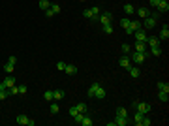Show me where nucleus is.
<instances>
[{
	"mask_svg": "<svg viewBox=\"0 0 169 126\" xmlns=\"http://www.w3.org/2000/svg\"><path fill=\"white\" fill-rule=\"evenodd\" d=\"M128 72H130V75H132V77H139V75H141V72H139V68H137V64H135V66H130V68H128Z\"/></svg>",
	"mask_w": 169,
	"mask_h": 126,
	"instance_id": "16",
	"label": "nucleus"
},
{
	"mask_svg": "<svg viewBox=\"0 0 169 126\" xmlns=\"http://www.w3.org/2000/svg\"><path fill=\"white\" fill-rule=\"evenodd\" d=\"M104 32L105 34H113V24L109 23V24H104Z\"/></svg>",
	"mask_w": 169,
	"mask_h": 126,
	"instance_id": "36",
	"label": "nucleus"
},
{
	"mask_svg": "<svg viewBox=\"0 0 169 126\" xmlns=\"http://www.w3.org/2000/svg\"><path fill=\"white\" fill-rule=\"evenodd\" d=\"M158 98H160L162 102H165V104H167V100H169V92H165V90H160V92H158Z\"/></svg>",
	"mask_w": 169,
	"mask_h": 126,
	"instance_id": "28",
	"label": "nucleus"
},
{
	"mask_svg": "<svg viewBox=\"0 0 169 126\" xmlns=\"http://www.w3.org/2000/svg\"><path fill=\"white\" fill-rule=\"evenodd\" d=\"M77 111L79 113H88V105L86 104H77Z\"/></svg>",
	"mask_w": 169,
	"mask_h": 126,
	"instance_id": "31",
	"label": "nucleus"
},
{
	"mask_svg": "<svg viewBox=\"0 0 169 126\" xmlns=\"http://www.w3.org/2000/svg\"><path fill=\"white\" fill-rule=\"evenodd\" d=\"M64 72L68 73V75H73V73H77V68L73 66V64H66V68H64Z\"/></svg>",
	"mask_w": 169,
	"mask_h": 126,
	"instance_id": "18",
	"label": "nucleus"
},
{
	"mask_svg": "<svg viewBox=\"0 0 169 126\" xmlns=\"http://www.w3.org/2000/svg\"><path fill=\"white\" fill-rule=\"evenodd\" d=\"M158 90H165V92H169V83H165V81H158Z\"/></svg>",
	"mask_w": 169,
	"mask_h": 126,
	"instance_id": "25",
	"label": "nucleus"
},
{
	"mask_svg": "<svg viewBox=\"0 0 169 126\" xmlns=\"http://www.w3.org/2000/svg\"><path fill=\"white\" fill-rule=\"evenodd\" d=\"M141 28H143V24H141L139 21H130V27H128L126 32H128V34H134L135 30H141Z\"/></svg>",
	"mask_w": 169,
	"mask_h": 126,
	"instance_id": "5",
	"label": "nucleus"
},
{
	"mask_svg": "<svg viewBox=\"0 0 169 126\" xmlns=\"http://www.w3.org/2000/svg\"><path fill=\"white\" fill-rule=\"evenodd\" d=\"M130 21H132L130 17H122V19H120V27L124 28V30H128V27H130Z\"/></svg>",
	"mask_w": 169,
	"mask_h": 126,
	"instance_id": "27",
	"label": "nucleus"
},
{
	"mask_svg": "<svg viewBox=\"0 0 169 126\" xmlns=\"http://www.w3.org/2000/svg\"><path fill=\"white\" fill-rule=\"evenodd\" d=\"M98 21H100L101 24H109V23L113 21V13H111V12H105V13H101L100 17H98Z\"/></svg>",
	"mask_w": 169,
	"mask_h": 126,
	"instance_id": "4",
	"label": "nucleus"
},
{
	"mask_svg": "<svg viewBox=\"0 0 169 126\" xmlns=\"http://www.w3.org/2000/svg\"><path fill=\"white\" fill-rule=\"evenodd\" d=\"M119 62H120V68H130L132 66V58L130 57H128V55H122V57H120V60H119Z\"/></svg>",
	"mask_w": 169,
	"mask_h": 126,
	"instance_id": "8",
	"label": "nucleus"
},
{
	"mask_svg": "<svg viewBox=\"0 0 169 126\" xmlns=\"http://www.w3.org/2000/svg\"><path fill=\"white\" fill-rule=\"evenodd\" d=\"M134 51H137V53H148V45L145 42H135V49H134Z\"/></svg>",
	"mask_w": 169,
	"mask_h": 126,
	"instance_id": "9",
	"label": "nucleus"
},
{
	"mask_svg": "<svg viewBox=\"0 0 169 126\" xmlns=\"http://www.w3.org/2000/svg\"><path fill=\"white\" fill-rule=\"evenodd\" d=\"M150 55L152 57H162V47H150Z\"/></svg>",
	"mask_w": 169,
	"mask_h": 126,
	"instance_id": "29",
	"label": "nucleus"
},
{
	"mask_svg": "<svg viewBox=\"0 0 169 126\" xmlns=\"http://www.w3.org/2000/svg\"><path fill=\"white\" fill-rule=\"evenodd\" d=\"M8 62H9V64H13V66H15V64H17V58H15V57H9V58H8Z\"/></svg>",
	"mask_w": 169,
	"mask_h": 126,
	"instance_id": "47",
	"label": "nucleus"
},
{
	"mask_svg": "<svg viewBox=\"0 0 169 126\" xmlns=\"http://www.w3.org/2000/svg\"><path fill=\"white\" fill-rule=\"evenodd\" d=\"M43 98H45V102H53V90H45Z\"/></svg>",
	"mask_w": 169,
	"mask_h": 126,
	"instance_id": "32",
	"label": "nucleus"
},
{
	"mask_svg": "<svg viewBox=\"0 0 169 126\" xmlns=\"http://www.w3.org/2000/svg\"><path fill=\"white\" fill-rule=\"evenodd\" d=\"M130 43H122V53H124V55H128V53H130Z\"/></svg>",
	"mask_w": 169,
	"mask_h": 126,
	"instance_id": "40",
	"label": "nucleus"
},
{
	"mask_svg": "<svg viewBox=\"0 0 169 126\" xmlns=\"http://www.w3.org/2000/svg\"><path fill=\"white\" fill-rule=\"evenodd\" d=\"M53 15H55V12H53V9H45V17H53Z\"/></svg>",
	"mask_w": 169,
	"mask_h": 126,
	"instance_id": "45",
	"label": "nucleus"
},
{
	"mask_svg": "<svg viewBox=\"0 0 169 126\" xmlns=\"http://www.w3.org/2000/svg\"><path fill=\"white\" fill-rule=\"evenodd\" d=\"M156 9H158V13H167L169 12V4L167 2H160V4H158V6H156Z\"/></svg>",
	"mask_w": 169,
	"mask_h": 126,
	"instance_id": "14",
	"label": "nucleus"
},
{
	"mask_svg": "<svg viewBox=\"0 0 169 126\" xmlns=\"http://www.w3.org/2000/svg\"><path fill=\"white\" fill-rule=\"evenodd\" d=\"M100 87H101V85H100L98 81H94V83H92V85H90V87H88V96H90V98H94V94H96V90H98Z\"/></svg>",
	"mask_w": 169,
	"mask_h": 126,
	"instance_id": "12",
	"label": "nucleus"
},
{
	"mask_svg": "<svg viewBox=\"0 0 169 126\" xmlns=\"http://www.w3.org/2000/svg\"><path fill=\"white\" fill-rule=\"evenodd\" d=\"M167 38H169V27H167V24H163V28H162V32H160V36H158V40L162 42V40H167Z\"/></svg>",
	"mask_w": 169,
	"mask_h": 126,
	"instance_id": "15",
	"label": "nucleus"
},
{
	"mask_svg": "<svg viewBox=\"0 0 169 126\" xmlns=\"http://www.w3.org/2000/svg\"><path fill=\"white\" fill-rule=\"evenodd\" d=\"M134 105H135L137 111H141L143 115H148V113H150V104H147V102H134Z\"/></svg>",
	"mask_w": 169,
	"mask_h": 126,
	"instance_id": "1",
	"label": "nucleus"
},
{
	"mask_svg": "<svg viewBox=\"0 0 169 126\" xmlns=\"http://www.w3.org/2000/svg\"><path fill=\"white\" fill-rule=\"evenodd\" d=\"M90 13H92V17H94V19H98L100 17V8H90Z\"/></svg>",
	"mask_w": 169,
	"mask_h": 126,
	"instance_id": "33",
	"label": "nucleus"
},
{
	"mask_svg": "<svg viewBox=\"0 0 169 126\" xmlns=\"http://www.w3.org/2000/svg\"><path fill=\"white\" fill-rule=\"evenodd\" d=\"M143 117H145V115H143L141 111H137V109H135V117H134V120H132V122H134L135 126H139V122H141V119Z\"/></svg>",
	"mask_w": 169,
	"mask_h": 126,
	"instance_id": "21",
	"label": "nucleus"
},
{
	"mask_svg": "<svg viewBox=\"0 0 169 126\" xmlns=\"http://www.w3.org/2000/svg\"><path fill=\"white\" fill-rule=\"evenodd\" d=\"M51 9L55 12V15H56V13H60V4H51Z\"/></svg>",
	"mask_w": 169,
	"mask_h": 126,
	"instance_id": "42",
	"label": "nucleus"
},
{
	"mask_svg": "<svg viewBox=\"0 0 169 126\" xmlns=\"http://www.w3.org/2000/svg\"><path fill=\"white\" fill-rule=\"evenodd\" d=\"M62 98H64V90H53V100L60 102Z\"/></svg>",
	"mask_w": 169,
	"mask_h": 126,
	"instance_id": "22",
	"label": "nucleus"
},
{
	"mask_svg": "<svg viewBox=\"0 0 169 126\" xmlns=\"http://www.w3.org/2000/svg\"><path fill=\"white\" fill-rule=\"evenodd\" d=\"M13 85H15V79L12 77V73H9L8 77L0 83V90H6V89H9V87H13Z\"/></svg>",
	"mask_w": 169,
	"mask_h": 126,
	"instance_id": "3",
	"label": "nucleus"
},
{
	"mask_svg": "<svg viewBox=\"0 0 169 126\" xmlns=\"http://www.w3.org/2000/svg\"><path fill=\"white\" fill-rule=\"evenodd\" d=\"M117 117H128V111L124 107H119V109H117Z\"/></svg>",
	"mask_w": 169,
	"mask_h": 126,
	"instance_id": "34",
	"label": "nucleus"
},
{
	"mask_svg": "<svg viewBox=\"0 0 169 126\" xmlns=\"http://www.w3.org/2000/svg\"><path fill=\"white\" fill-rule=\"evenodd\" d=\"M135 42H147V32L145 30H135Z\"/></svg>",
	"mask_w": 169,
	"mask_h": 126,
	"instance_id": "11",
	"label": "nucleus"
},
{
	"mask_svg": "<svg viewBox=\"0 0 169 126\" xmlns=\"http://www.w3.org/2000/svg\"><path fill=\"white\" fill-rule=\"evenodd\" d=\"M85 115H86V113H77V115H73V120H75V122L79 124L81 120H83V117H85Z\"/></svg>",
	"mask_w": 169,
	"mask_h": 126,
	"instance_id": "35",
	"label": "nucleus"
},
{
	"mask_svg": "<svg viewBox=\"0 0 169 126\" xmlns=\"http://www.w3.org/2000/svg\"><path fill=\"white\" fill-rule=\"evenodd\" d=\"M79 111H77V105H71V107H70V115H71V117H73V115H77Z\"/></svg>",
	"mask_w": 169,
	"mask_h": 126,
	"instance_id": "44",
	"label": "nucleus"
},
{
	"mask_svg": "<svg viewBox=\"0 0 169 126\" xmlns=\"http://www.w3.org/2000/svg\"><path fill=\"white\" fill-rule=\"evenodd\" d=\"M137 15H139L141 19H145V17L150 15V9H148V8H139V9H137Z\"/></svg>",
	"mask_w": 169,
	"mask_h": 126,
	"instance_id": "17",
	"label": "nucleus"
},
{
	"mask_svg": "<svg viewBox=\"0 0 169 126\" xmlns=\"http://www.w3.org/2000/svg\"><path fill=\"white\" fill-rule=\"evenodd\" d=\"M17 90H19V94H27V85H19V87H17Z\"/></svg>",
	"mask_w": 169,
	"mask_h": 126,
	"instance_id": "41",
	"label": "nucleus"
},
{
	"mask_svg": "<svg viewBox=\"0 0 169 126\" xmlns=\"http://www.w3.org/2000/svg\"><path fill=\"white\" fill-rule=\"evenodd\" d=\"M28 117H27V115H17V119H15V122H17V124H21V126H28Z\"/></svg>",
	"mask_w": 169,
	"mask_h": 126,
	"instance_id": "13",
	"label": "nucleus"
},
{
	"mask_svg": "<svg viewBox=\"0 0 169 126\" xmlns=\"http://www.w3.org/2000/svg\"><path fill=\"white\" fill-rule=\"evenodd\" d=\"M38 6H40V9H42V12H45V9L51 8V2H49V0H40Z\"/></svg>",
	"mask_w": 169,
	"mask_h": 126,
	"instance_id": "20",
	"label": "nucleus"
},
{
	"mask_svg": "<svg viewBox=\"0 0 169 126\" xmlns=\"http://www.w3.org/2000/svg\"><path fill=\"white\" fill-rule=\"evenodd\" d=\"M143 27H145V28H148V30H152V28L156 27V19L148 15V17H145V23H143Z\"/></svg>",
	"mask_w": 169,
	"mask_h": 126,
	"instance_id": "7",
	"label": "nucleus"
},
{
	"mask_svg": "<svg viewBox=\"0 0 169 126\" xmlns=\"http://www.w3.org/2000/svg\"><path fill=\"white\" fill-rule=\"evenodd\" d=\"M49 111H51V115H56V113L60 111V104L56 102V100H53V102L49 104Z\"/></svg>",
	"mask_w": 169,
	"mask_h": 126,
	"instance_id": "10",
	"label": "nucleus"
},
{
	"mask_svg": "<svg viewBox=\"0 0 169 126\" xmlns=\"http://www.w3.org/2000/svg\"><path fill=\"white\" fill-rule=\"evenodd\" d=\"M8 92H9V96H15V94H19V90H17V87L13 85V87H9V89H8Z\"/></svg>",
	"mask_w": 169,
	"mask_h": 126,
	"instance_id": "37",
	"label": "nucleus"
},
{
	"mask_svg": "<svg viewBox=\"0 0 169 126\" xmlns=\"http://www.w3.org/2000/svg\"><path fill=\"white\" fill-rule=\"evenodd\" d=\"M147 57H148V53H137V51H134V55H132V62H135V64H143Z\"/></svg>",
	"mask_w": 169,
	"mask_h": 126,
	"instance_id": "2",
	"label": "nucleus"
},
{
	"mask_svg": "<svg viewBox=\"0 0 169 126\" xmlns=\"http://www.w3.org/2000/svg\"><path fill=\"white\" fill-rule=\"evenodd\" d=\"M94 98H98V100H104V98H105V89H104V87H100L98 90H96Z\"/></svg>",
	"mask_w": 169,
	"mask_h": 126,
	"instance_id": "23",
	"label": "nucleus"
},
{
	"mask_svg": "<svg viewBox=\"0 0 169 126\" xmlns=\"http://www.w3.org/2000/svg\"><path fill=\"white\" fill-rule=\"evenodd\" d=\"M4 72H6V73H13L15 66H13V64H9V62H6V64H4Z\"/></svg>",
	"mask_w": 169,
	"mask_h": 126,
	"instance_id": "30",
	"label": "nucleus"
},
{
	"mask_svg": "<svg viewBox=\"0 0 169 126\" xmlns=\"http://www.w3.org/2000/svg\"><path fill=\"white\" fill-rule=\"evenodd\" d=\"M79 124H81V126H92V119L88 117V113H86L85 117H83V120H81Z\"/></svg>",
	"mask_w": 169,
	"mask_h": 126,
	"instance_id": "26",
	"label": "nucleus"
},
{
	"mask_svg": "<svg viewBox=\"0 0 169 126\" xmlns=\"http://www.w3.org/2000/svg\"><path fill=\"white\" fill-rule=\"evenodd\" d=\"M83 17H85V19H92V21H96V19H94V17H92V13H90V9H85V12H83Z\"/></svg>",
	"mask_w": 169,
	"mask_h": 126,
	"instance_id": "38",
	"label": "nucleus"
},
{
	"mask_svg": "<svg viewBox=\"0 0 169 126\" xmlns=\"http://www.w3.org/2000/svg\"><path fill=\"white\" fill-rule=\"evenodd\" d=\"M128 122H130L128 117H117V119H115V124H117V126H126Z\"/></svg>",
	"mask_w": 169,
	"mask_h": 126,
	"instance_id": "19",
	"label": "nucleus"
},
{
	"mask_svg": "<svg viewBox=\"0 0 169 126\" xmlns=\"http://www.w3.org/2000/svg\"><path fill=\"white\" fill-rule=\"evenodd\" d=\"M9 96V92H8V89L6 90H0V100H6Z\"/></svg>",
	"mask_w": 169,
	"mask_h": 126,
	"instance_id": "43",
	"label": "nucleus"
},
{
	"mask_svg": "<svg viewBox=\"0 0 169 126\" xmlns=\"http://www.w3.org/2000/svg\"><path fill=\"white\" fill-rule=\"evenodd\" d=\"M64 68H66V62H62V60L56 62V70H58V72H64Z\"/></svg>",
	"mask_w": 169,
	"mask_h": 126,
	"instance_id": "39",
	"label": "nucleus"
},
{
	"mask_svg": "<svg viewBox=\"0 0 169 126\" xmlns=\"http://www.w3.org/2000/svg\"><path fill=\"white\" fill-rule=\"evenodd\" d=\"M145 43L148 45V49H150V47H160V40H158L156 36H147Z\"/></svg>",
	"mask_w": 169,
	"mask_h": 126,
	"instance_id": "6",
	"label": "nucleus"
},
{
	"mask_svg": "<svg viewBox=\"0 0 169 126\" xmlns=\"http://www.w3.org/2000/svg\"><path fill=\"white\" fill-rule=\"evenodd\" d=\"M124 13L126 15H134L135 13V8L132 6V4H124Z\"/></svg>",
	"mask_w": 169,
	"mask_h": 126,
	"instance_id": "24",
	"label": "nucleus"
},
{
	"mask_svg": "<svg viewBox=\"0 0 169 126\" xmlns=\"http://www.w3.org/2000/svg\"><path fill=\"white\" fill-rule=\"evenodd\" d=\"M148 2H150V8H156L160 4V0H148Z\"/></svg>",
	"mask_w": 169,
	"mask_h": 126,
	"instance_id": "46",
	"label": "nucleus"
}]
</instances>
